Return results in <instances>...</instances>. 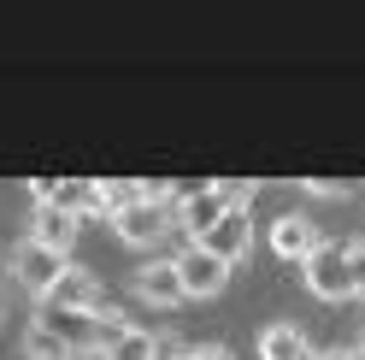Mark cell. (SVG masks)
<instances>
[{
    "instance_id": "cell-12",
    "label": "cell",
    "mask_w": 365,
    "mask_h": 360,
    "mask_svg": "<svg viewBox=\"0 0 365 360\" xmlns=\"http://www.w3.org/2000/svg\"><path fill=\"white\" fill-rule=\"evenodd\" d=\"M259 360H318V349H312V336L301 325L277 319V325H265V336H259Z\"/></svg>"
},
{
    "instance_id": "cell-8",
    "label": "cell",
    "mask_w": 365,
    "mask_h": 360,
    "mask_svg": "<svg viewBox=\"0 0 365 360\" xmlns=\"http://www.w3.org/2000/svg\"><path fill=\"white\" fill-rule=\"evenodd\" d=\"M177 272H182V289H189V296H218V289L230 284V266H224L218 254H207L200 242L189 254H177Z\"/></svg>"
},
{
    "instance_id": "cell-20",
    "label": "cell",
    "mask_w": 365,
    "mask_h": 360,
    "mask_svg": "<svg viewBox=\"0 0 365 360\" xmlns=\"http://www.w3.org/2000/svg\"><path fill=\"white\" fill-rule=\"evenodd\" d=\"M318 360H341V349H330V354H318Z\"/></svg>"
},
{
    "instance_id": "cell-7",
    "label": "cell",
    "mask_w": 365,
    "mask_h": 360,
    "mask_svg": "<svg viewBox=\"0 0 365 360\" xmlns=\"http://www.w3.org/2000/svg\"><path fill=\"white\" fill-rule=\"evenodd\" d=\"M30 242H41V249H53L71 260V242H77V213H65L53 207V201H36V213H30Z\"/></svg>"
},
{
    "instance_id": "cell-9",
    "label": "cell",
    "mask_w": 365,
    "mask_h": 360,
    "mask_svg": "<svg viewBox=\"0 0 365 360\" xmlns=\"http://www.w3.org/2000/svg\"><path fill=\"white\" fill-rule=\"evenodd\" d=\"M135 296L153 301V307H177L189 289H182V272H177V260H148L142 272H135Z\"/></svg>"
},
{
    "instance_id": "cell-5",
    "label": "cell",
    "mask_w": 365,
    "mask_h": 360,
    "mask_svg": "<svg viewBox=\"0 0 365 360\" xmlns=\"http://www.w3.org/2000/svg\"><path fill=\"white\" fill-rule=\"evenodd\" d=\"M247 242H254V213H247V207H230V213H224L207 236H200V249L218 254L224 266H236V260L247 254Z\"/></svg>"
},
{
    "instance_id": "cell-2",
    "label": "cell",
    "mask_w": 365,
    "mask_h": 360,
    "mask_svg": "<svg viewBox=\"0 0 365 360\" xmlns=\"http://www.w3.org/2000/svg\"><path fill=\"white\" fill-rule=\"evenodd\" d=\"M41 307H59V313H95V319H101L112 301H106V289H101V278L88 272V266H65V272L53 278V289L41 296Z\"/></svg>"
},
{
    "instance_id": "cell-19",
    "label": "cell",
    "mask_w": 365,
    "mask_h": 360,
    "mask_svg": "<svg viewBox=\"0 0 365 360\" xmlns=\"http://www.w3.org/2000/svg\"><path fill=\"white\" fill-rule=\"evenodd\" d=\"M341 360H365V349H341Z\"/></svg>"
},
{
    "instance_id": "cell-1",
    "label": "cell",
    "mask_w": 365,
    "mask_h": 360,
    "mask_svg": "<svg viewBox=\"0 0 365 360\" xmlns=\"http://www.w3.org/2000/svg\"><path fill=\"white\" fill-rule=\"evenodd\" d=\"M365 242L348 236V242H318V249L301 260L307 266V284H312V296H324V301H348L354 289L365 284Z\"/></svg>"
},
{
    "instance_id": "cell-11",
    "label": "cell",
    "mask_w": 365,
    "mask_h": 360,
    "mask_svg": "<svg viewBox=\"0 0 365 360\" xmlns=\"http://www.w3.org/2000/svg\"><path fill=\"white\" fill-rule=\"evenodd\" d=\"M95 325H101L95 313H59V307H41V313H36V331L59 336V343L71 349V354H77L83 343H95Z\"/></svg>"
},
{
    "instance_id": "cell-15",
    "label": "cell",
    "mask_w": 365,
    "mask_h": 360,
    "mask_svg": "<svg viewBox=\"0 0 365 360\" xmlns=\"http://www.w3.org/2000/svg\"><path fill=\"white\" fill-rule=\"evenodd\" d=\"M182 360H236V354L218 349V343H200V349H182Z\"/></svg>"
},
{
    "instance_id": "cell-6",
    "label": "cell",
    "mask_w": 365,
    "mask_h": 360,
    "mask_svg": "<svg viewBox=\"0 0 365 360\" xmlns=\"http://www.w3.org/2000/svg\"><path fill=\"white\" fill-rule=\"evenodd\" d=\"M171 207H177V201H130V207L112 219V231H118L124 242H159V236H165Z\"/></svg>"
},
{
    "instance_id": "cell-14",
    "label": "cell",
    "mask_w": 365,
    "mask_h": 360,
    "mask_svg": "<svg viewBox=\"0 0 365 360\" xmlns=\"http://www.w3.org/2000/svg\"><path fill=\"white\" fill-rule=\"evenodd\" d=\"M30 360H71V349L59 336H48V331H30Z\"/></svg>"
},
{
    "instance_id": "cell-17",
    "label": "cell",
    "mask_w": 365,
    "mask_h": 360,
    "mask_svg": "<svg viewBox=\"0 0 365 360\" xmlns=\"http://www.w3.org/2000/svg\"><path fill=\"white\" fill-rule=\"evenodd\" d=\"M71 360H112V349H106V343H101V336H95V343H83V349H77Z\"/></svg>"
},
{
    "instance_id": "cell-13",
    "label": "cell",
    "mask_w": 365,
    "mask_h": 360,
    "mask_svg": "<svg viewBox=\"0 0 365 360\" xmlns=\"http://www.w3.org/2000/svg\"><path fill=\"white\" fill-rule=\"evenodd\" d=\"M106 349H112V360H153V336L130 325L124 336H112V343H106Z\"/></svg>"
},
{
    "instance_id": "cell-18",
    "label": "cell",
    "mask_w": 365,
    "mask_h": 360,
    "mask_svg": "<svg viewBox=\"0 0 365 360\" xmlns=\"http://www.w3.org/2000/svg\"><path fill=\"white\" fill-rule=\"evenodd\" d=\"M312 189H318V195H341L348 184H341V177H312Z\"/></svg>"
},
{
    "instance_id": "cell-21",
    "label": "cell",
    "mask_w": 365,
    "mask_h": 360,
    "mask_svg": "<svg viewBox=\"0 0 365 360\" xmlns=\"http://www.w3.org/2000/svg\"><path fill=\"white\" fill-rule=\"evenodd\" d=\"M359 289H365V284H359Z\"/></svg>"
},
{
    "instance_id": "cell-16",
    "label": "cell",
    "mask_w": 365,
    "mask_h": 360,
    "mask_svg": "<svg viewBox=\"0 0 365 360\" xmlns=\"http://www.w3.org/2000/svg\"><path fill=\"white\" fill-rule=\"evenodd\" d=\"M153 360H182V343L177 336H153Z\"/></svg>"
},
{
    "instance_id": "cell-10",
    "label": "cell",
    "mask_w": 365,
    "mask_h": 360,
    "mask_svg": "<svg viewBox=\"0 0 365 360\" xmlns=\"http://www.w3.org/2000/svg\"><path fill=\"white\" fill-rule=\"evenodd\" d=\"M318 242H324V236H318V224L307 213H283L277 224H271V249H277L283 260H307Z\"/></svg>"
},
{
    "instance_id": "cell-3",
    "label": "cell",
    "mask_w": 365,
    "mask_h": 360,
    "mask_svg": "<svg viewBox=\"0 0 365 360\" xmlns=\"http://www.w3.org/2000/svg\"><path fill=\"white\" fill-rule=\"evenodd\" d=\"M230 213V201H224V189L218 184H195V189H177V224L189 231L195 242L212 231V224Z\"/></svg>"
},
{
    "instance_id": "cell-4",
    "label": "cell",
    "mask_w": 365,
    "mask_h": 360,
    "mask_svg": "<svg viewBox=\"0 0 365 360\" xmlns=\"http://www.w3.org/2000/svg\"><path fill=\"white\" fill-rule=\"evenodd\" d=\"M65 266H71L65 254L41 249V242H30V236L12 249V272H18V284H24V289H36V296H48V289H53V278L65 272Z\"/></svg>"
}]
</instances>
